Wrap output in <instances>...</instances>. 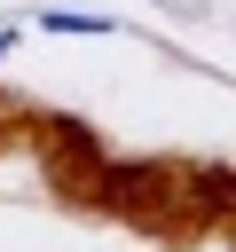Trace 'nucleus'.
I'll return each instance as SVG.
<instances>
[{
	"instance_id": "obj_1",
	"label": "nucleus",
	"mask_w": 236,
	"mask_h": 252,
	"mask_svg": "<svg viewBox=\"0 0 236 252\" xmlns=\"http://www.w3.org/2000/svg\"><path fill=\"white\" fill-rule=\"evenodd\" d=\"M39 24H47V32H63V39H79V32H110V16H79V8H47Z\"/></svg>"
}]
</instances>
